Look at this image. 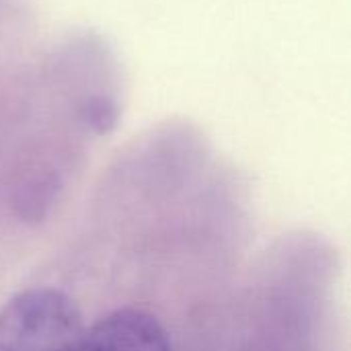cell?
Listing matches in <instances>:
<instances>
[{
  "instance_id": "cell-1",
  "label": "cell",
  "mask_w": 351,
  "mask_h": 351,
  "mask_svg": "<svg viewBox=\"0 0 351 351\" xmlns=\"http://www.w3.org/2000/svg\"><path fill=\"white\" fill-rule=\"evenodd\" d=\"M84 335L76 304L51 288L21 292L0 311V351H82Z\"/></svg>"
},
{
  "instance_id": "cell-2",
  "label": "cell",
  "mask_w": 351,
  "mask_h": 351,
  "mask_svg": "<svg viewBox=\"0 0 351 351\" xmlns=\"http://www.w3.org/2000/svg\"><path fill=\"white\" fill-rule=\"evenodd\" d=\"M82 351H171L160 323L136 308L117 311L86 329Z\"/></svg>"
}]
</instances>
